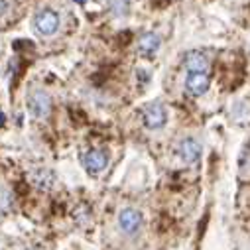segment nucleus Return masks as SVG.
Masks as SVG:
<instances>
[{"instance_id": "1", "label": "nucleus", "mask_w": 250, "mask_h": 250, "mask_svg": "<svg viewBox=\"0 0 250 250\" xmlns=\"http://www.w3.org/2000/svg\"><path fill=\"white\" fill-rule=\"evenodd\" d=\"M142 225H144V217L138 209L134 207H126L122 209L120 215H118V229L122 234L126 236H134L142 230Z\"/></svg>"}, {"instance_id": "2", "label": "nucleus", "mask_w": 250, "mask_h": 250, "mask_svg": "<svg viewBox=\"0 0 250 250\" xmlns=\"http://www.w3.org/2000/svg\"><path fill=\"white\" fill-rule=\"evenodd\" d=\"M28 110L34 118H45L51 112V99L42 89H32L28 93Z\"/></svg>"}, {"instance_id": "3", "label": "nucleus", "mask_w": 250, "mask_h": 250, "mask_svg": "<svg viewBox=\"0 0 250 250\" xmlns=\"http://www.w3.org/2000/svg\"><path fill=\"white\" fill-rule=\"evenodd\" d=\"M83 166L87 169L89 175L97 177L99 173H103L108 166V152L103 148H91L89 152H85L83 156Z\"/></svg>"}, {"instance_id": "4", "label": "nucleus", "mask_w": 250, "mask_h": 250, "mask_svg": "<svg viewBox=\"0 0 250 250\" xmlns=\"http://www.w3.org/2000/svg\"><path fill=\"white\" fill-rule=\"evenodd\" d=\"M142 120H144L146 128L160 130V128L166 126V122H167V110L162 103H150L142 112Z\"/></svg>"}, {"instance_id": "5", "label": "nucleus", "mask_w": 250, "mask_h": 250, "mask_svg": "<svg viewBox=\"0 0 250 250\" xmlns=\"http://www.w3.org/2000/svg\"><path fill=\"white\" fill-rule=\"evenodd\" d=\"M34 26L42 36H53L59 30V16L53 10H42L34 18Z\"/></svg>"}, {"instance_id": "6", "label": "nucleus", "mask_w": 250, "mask_h": 250, "mask_svg": "<svg viewBox=\"0 0 250 250\" xmlns=\"http://www.w3.org/2000/svg\"><path fill=\"white\" fill-rule=\"evenodd\" d=\"M201 152H203L201 144L195 138H185L177 146V154H179L181 162H185V164H197L201 158Z\"/></svg>"}, {"instance_id": "7", "label": "nucleus", "mask_w": 250, "mask_h": 250, "mask_svg": "<svg viewBox=\"0 0 250 250\" xmlns=\"http://www.w3.org/2000/svg\"><path fill=\"white\" fill-rule=\"evenodd\" d=\"M30 183L40 191H49L55 185V173L47 167H36L30 171Z\"/></svg>"}, {"instance_id": "8", "label": "nucleus", "mask_w": 250, "mask_h": 250, "mask_svg": "<svg viewBox=\"0 0 250 250\" xmlns=\"http://www.w3.org/2000/svg\"><path fill=\"white\" fill-rule=\"evenodd\" d=\"M209 85H211V79H209L207 73H189V75H187V79H185V89H187V93L193 95V97L205 95Z\"/></svg>"}, {"instance_id": "9", "label": "nucleus", "mask_w": 250, "mask_h": 250, "mask_svg": "<svg viewBox=\"0 0 250 250\" xmlns=\"http://www.w3.org/2000/svg\"><path fill=\"white\" fill-rule=\"evenodd\" d=\"M183 63L189 73H207V69H209V59L201 51H189L185 55Z\"/></svg>"}, {"instance_id": "10", "label": "nucleus", "mask_w": 250, "mask_h": 250, "mask_svg": "<svg viewBox=\"0 0 250 250\" xmlns=\"http://www.w3.org/2000/svg\"><path fill=\"white\" fill-rule=\"evenodd\" d=\"M160 45H162V38L158 36V34H154V32H148V34H144L142 38H140V42H138V51H140V55L142 57H154L156 55V51L160 49Z\"/></svg>"}, {"instance_id": "11", "label": "nucleus", "mask_w": 250, "mask_h": 250, "mask_svg": "<svg viewBox=\"0 0 250 250\" xmlns=\"http://www.w3.org/2000/svg\"><path fill=\"white\" fill-rule=\"evenodd\" d=\"M14 207V195L8 189L0 187V213H8Z\"/></svg>"}, {"instance_id": "12", "label": "nucleus", "mask_w": 250, "mask_h": 250, "mask_svg": "<svg viewBox=\"0 0 250 250\" xmlns=\"http://www.w3.org/2000/svg\"><path fill=\"white\" fill-rule=\"evenodd\" d=\"M238 167H240V175H242L244 179L250 177V150H248V148L242 152L240 162H238Z\"/></svg>"}, {"instance_id": "13", "label": "nucleus", "mask_w": 250, "mask_h": 250, "mask_svg": "<svg viewBox=\"0 0 250 250\" xmlns=\"http://www.w3.org/2000/svg\"><path fill=\"white\" fill-rule=\"evenodd\" d=\"M89 209L85 207V205H81L79 209H77V213H75V221H77V225H85L87 221H89Z\"/></svg>"}, {"instance_id": "14", "label": "nucleus", "mask_w": 250, "mask_h": 250, "mask_svg": "<svg viewBox=\"0 0 250 250\" xmlns=\"http://www.w3.org/2000/svg\"><path fill=\"white\" fill-rule=\"evenodd\" d=\"M126 10H128V2H126V0H112V12H116L120 16V14H124Z\"/></svg>"}, {"instance_id": "15", "label": "nucleus", "mask_w": 250, "mask_h": 250, "mask_svg": "<svg viewBox=\"0 0 250 250\" xmlns=\"http://www.w3.org/2000/svg\"><path fill=\"white\" fill-rule=\"evenodd\" d=\"M130 38H132V34H130V32H120V34H118V42H120V45L128 43L126 40H130Z\"/></svg>"}, {"instance_id": "16", "label": "nucleus", "mask_w": 250, "mask_h": 250, "mask_svg": "<svg viewBox=\"0 0 250 250\" xmlns=\"http://www.w3.org/2000/svg\"><path fill=\"white\" fill-rule=\"evenodd\" d=\"M4 122H6V116H4V112H0V128L4 126Z\"/></svg>"}, {"instance_id": "17", "label": "nucleus", "mask_w": 250, "mask_h": 250, "mask_svg": "<svg viewBox=\"0 0 250 250\" xmlns=\"http://www.w3.org/2000/svg\"><path fill=\"white\" fill-rule=\"evenodd\" d=\"M75 2H77V4H85V2H87V0H75Z\"/></svg>"}]
</instances>
